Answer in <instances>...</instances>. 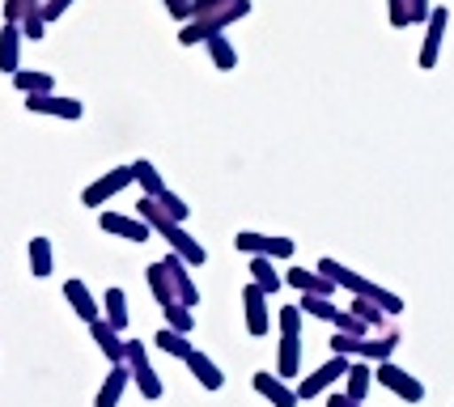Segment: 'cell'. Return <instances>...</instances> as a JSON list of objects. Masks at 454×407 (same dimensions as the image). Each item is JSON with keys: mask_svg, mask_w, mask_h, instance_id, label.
<instances>
[{"mask_svg": "<svg viewBox=\"0 0 454 407\" xmlns=\"http://www.w3.org/2000/svg\"><path fill=\"white\" fill-rule=\"evenodd\" d=\"M242 314H247V331H251L255 340L272 331V310H268V293L259 289V285H247V289H242Z\"/></svg>", "mask_w": 454, "mask_h": 407, "instance_id": "10", "label": "cell"}, {"mask_svg": "<svg viewBox=\"0 0 454 407\" xmlns=\"http://www.w3.org/2000/svg\"><path fill=\"white\" fill-rule=\"evenodd\" d=\"M51 268H56V259H51V238H30V271L35 276H51Z\"/></svg>", "mask_w": 454, "mask_h": 407, "instance_id": "31", "label": "cell"}, {"mask_svg": "<svg viewBox=\"0 0 454 407\" xmlns=\"http://www.w3.org/2000/svg\"><path fill=\"white\" fill-rule=\"evenodd\" d=\"M123 365L132 369V382L140 387V395L145 399H161V382L158 373H153V365H149V356H145V344H123Z\"/></svg>", "mask_w": 454, "mask_h": 407, "instance_id": "7", "label": "cell"}, {"mask_svg": "<svg viewBox=\"0 0 454 407\" xmlns=\"http://www.w3.org/2000/svg\"><path fill=\"white\" fill-rule=\"evenodd\" d=\"M51 73H30V68H18L13 73V90L18 94H51Z\"/></svg>", "mask_w": 454, "mask_h": 407, "instance_id": "28", "label": "cell"}, {"mask_svg": "<svg viewBox=\"0 0 454 407\" xmlns=\"http://www.w3.org/2000/svg\"><path fill=\"white\" fill-rule=\"evenodd\" d=\"M21 26V39H43L47 35V21H43V9H30L26 18L18 21Z\"/></svg>", "mask_w": 454, "mask_h": 407, "instance_id": "34", "label": "cell"}, {"mask_svg": "<svg viewBox=\"0 0 454 407\" xmlns=\"http://www.w3.org/2000/svg\"><path fill=\"white\" fill-rule=\"evenodd\" d=\"M251 382H255V390H259V395H263V399H268L272 407H297V403H301V399H297V390L289 387V382H285L280 373H255Z\"/></svg>", "mask_w": 454, "mask_h": 407, "instance_id": "13", "label": "cell"}, {"mask_svg": "<svg viewBox=\"0 0 454 407\" xmlns=\"http://www.w3.org/2000/svg\"><path fill=\"white\" fill-rule=\"evenodd\" d=\"M301 318L306 314L297 306H280V335H301Z\"/></svg>", "mask_w": 454, "mask_h": 407, "instance_id": "36", "label": "cell"}, {"mask_svg": "<svg viewBox=\"0 0 454 407\" xmlns=\"http://www.w3.org/2000/svg\"><path fill=\"white\" fill-rule=\"evenodd\" d=\"M90 331H94V340H98V348H102V356L115 365V361H123V340H119V331L106 323V318H94L90 323Z\"/></svg>", "mask_w": 454, "mask_h": 407, "instance_id": "25", "label": "cell"}, {"mask_svg": "<svg viewBox=\"0 0 454 407\" xmlns=\"http://www.w3.org/2000/svg\"><path fill=\"white\" fill-rule=\"evenodd\" d=\"M21 68V26L18 21H4V30H0V73H18Z\"/></svg>", "mask_w": 454, "mask_h": 407, "instance_id": "17", "label": "cell"}, {"mask_svg": "<svg viewBox=\"0 0 454 407\" xmlns=\"http://www.w3.org/2000/svg\"><path fill=\"white\" fill-rule=\"evenodd\" d=\"M277 369H280V378H285V382L301 373V335H280Z\"/></svg>", "mask_w": 454, "mask_h": 407, "instance_id": "23", "label": "cell"}, {"mask_svg": "<svg viewBox=\"0 0 454 407\" xmlns=\"http://www.w3.org/2000/svg\"><path fill=\"white\" fill-rule=\"evenodd\" d=\"M43 0H4V21H21L30 9H39Z\"/></svg>", "mask_w": 454, "mask_h": 407, "instance_id": "37", "label": "cell"}, {"mask_svg": "<svg viewBox=\"0 0 454 407\" xmlns=\"http://www.w3.org/2000/svg\"><path fill=\"white\" fill-rule=\"evenodd\" d=\"M102 306H106V323L123 335V327H128V293L119 289H106V297H102Z\"/></svg>", "mask_w": 454, "mask_h": 407, "instance_id": "27", "label": "cell"}, {"mask_svg": "<svg viewBox=\"0 0 454 407\" xmlns=\"http://www.w3.org/2000/svg\"><path fill=\"white\" fill-rule=\"evenodd\" d=\"M204 51H208L217 73H234L238 68V51H234V43L225 39V30H221V35H208V39H204Z\"/></svg>", "mask_w": 454, "mask_h": 407, "instance_id": "22", "label": "cell"}, {"mask_svg": "<svg viewBox=\"0 0 454 407\" xmlns=\"http://www.w3.org/2000/svg\"><path fill=\"white\" fill-rule=\"evenodd\" d=\"M395 348H399L395 331H378V335L356 340V356H361V361H370V365H378V361H391V352H395Z\"/></svg>", "mask_w": 454, "mask_h": 407, "instance_id": "15", "label": "cell"}, {"mask_svg": "<svg viewBox=\"0 0 454 407\" xmlns=\"http://www.w3.org/2000/svg\"><path fill=\"white\" fill-rule=\"evenodd\" d=\"M187 369L196 373V382H200L204 390H221V387H225V373H221L217 361H208L204 352L192 348V356H187Z\"/></svg>", "mask_w": 454, "mask_h": 407, "instance_id": "24", "label": "cell"}, {"mask_svg": "<svg viewBox=\"0 0 454 407\" xmlns=\"http://www.w3.org/2000/svg\"><path fill=\"white\" fill-rule=\"evenodd\" d=\"M153 344H158L161 352L178 356V361H187V356H192V340H187L183 331H175V327H161L158 335H153Z\"/></svg>", "mask_w": 454, "mask_h": 407, "instance_id": "29", "label": "cell"}, {"mask_svg": "<svg viewBox=\"0 0 454 407\" xmlns=\"http://www.w3.org/2000/svg\"><path fill=\"white\" fill-rule=\"evenodd\" d=\"M68 4H73V0H43V4H39V9H43V21L51 26L56 18H64V13H68Z\"/></svg>", "mask_w": 454, "mask_h": 407, "instance_id": "40", "label": "cell"}, {"mask_svg": "<svg viewBox=\"0 0 454 407\" xmlns=\"http://www.w3.org/2000/svg\"><path fill=\"white\" fill-rule=\"evenodd\" d=\"M137 216H140V221H145V225H149L153 233H158V238H166V242H170V251H175L178 259L187 263V268H200V263H208V251L200 247V242L192 238V233L183 230V221H175V216H170L166 208H161V204L153 200V195H140Z\"/></svg>", "mask_w": 454, "mask_h": 407, "instance_id": "2", "label": "cell"}, {"mask_svg": "<svg viewBox=\"0 0 454 407\" xmlns=\"http://www.w3.org/2000/svg\"><path fill=\"white\" fill-rule=\"evenodd\" d=\"M370 382H374V365H370V361H361V356L348 361V369H344V395L361 403V399L370 395Z\"/></svg>", "mask_w": 454, "mask_h": 407, "instance_id": "19", "label": "cell"}, {"mask_svg": "<svg viewBox=\"0 0 454 407\" xmlns=\"http://www.w3.org/2000/svg\"><path fill=\"white\" fill-rule=\"evenodd\" d=\"M161 314H166V327L183 331V335H192V327H196V318H192V306H183V301H170V306H161Z\"/></svg>", "mask_w": 454, "mask_h": 407, "instance_id": "33", "label": "cell"}, {"mask_svg": "<svg viewBox=\"0 0 454 407\" xmlns=\"http://www.w3.org/2000/svg\"><path fill=\"white\" fill-rule=\"evenodd\" d=\"M132 183H140V192L145 195H161L166 192V183H161V175H158V166L153 161H132Z\"/></svg>", "mask_w": 454, "mask_h": 407, "instance_id": "30", "label": "cell"}, {"mask_svg": "<svg viewBox=\"0 0 454 407\" xmlns=\"http://www.w3.org/2000/svg\"><path fill=\"white\" fill-rule=\"evenodd\" d=\"M387 13H391L395 30H408V0H387Z\"/></svg>", "mask_w": 454, "mask_h": 407, "instance_id": "39", "label": "cell"}, {"mask_svg": "<svg viewBox=\"0 0 454 407\" xmlns=\"http://www.w3.org/2000/svg\"><path fill=\"white\" fill-rule=\"evenodd\" d=\"M102 233H115V238H128V242H149L153 230L140 221V216H123V213H102L98 216Z\"/></svg>", "mask_w": 454, "mask_h": 407, "instance_id": "12", "label": "cell"}, {"mask_svg": "<svg viewBox=\"0 0 454 407\" xmlns=\"http://www.w3.org/2000/svg\"><path fill=\"white\" fill-rule=\"evenodd\" d=\"M161 263H166V268H170V276H175L178 301H183V306H200V289H196V280H192V268H187V263H183V259H178L175 251L166 254Z\"/></svg>", "mask_w": 454, "mask_h": 407, "instance_id": "16", "label": "cell"}, {"mask_svg": "<svg viewBox=\"0 0 454 407\" xmlns=\"http://www.w3.org/2000/svg\"><path fill=\"white\" fill-rule=\"evenodd\" d=\"M234 247L242 254H268V259H294V238H277V233H251V230H242L234 238Z\"/></svg>", "mask_w": 454, "mask_h": 407, "instance_id": "6", "label": "cell"}, {"mask_svg": "<svg viewBox=\"0 0 454 407\" xmlns=\"http://www.w3.org/2000/svg\"><path fill=\"white\" fill-rule=\"evenodd\" d=\"M434 13V4L429 0H408V26H425Z\"/></svg>", "mask_w": 454, "mask_h": 407, "instance_id": "38", "label": "cell"}, {"mask_svg": "<svg viewBox=\"0 0 454 407\" xmlns=\"http://www.w3.org/2000/svg\"><path fill=\"white\" fill-rule=\"evenodd\" d=\"M297 310H301V314H310V318H323V323H332L340 306H332V297H318V293H301Z\"/></svg>", "mask_w": 454, "mask_h": 407, "instance_id": "32", "label": "cell"}, {"mask_svg": "<svg viewBox=\"0 0 454 407\" xmlns=\"http://www.w3.org/2000/svg\"><path fill=\"white\" fill-rule=\"evenodd\" d=\"M327 407H361V403H356V399H348V395L340 390V395H332V399H327Z\"/></svg>", "mask_w": 454, "mask_h": 407, "instance_id": "43", "label": "cell"}, {"mask_svg": "<svg viewBox=\"0 0 454 407\" xmlns=\"http://www.w3.org/2000/svg\"><path fill=\"white\" fill-rule=\"evenodd\" d=\"M446 26H450V9L446 4H437L429 21H425V43H420V68L429 73L437 68V56H442V39H446Z\"/></svg>", "mask_w": 454, "mask_h": 407, "instance_id": "8", "label": "cell"}, {"mask_svg": "<svg viewBox=\"0 0 454 407\" xmlns=\"http://www.w3.org/2000/svg\"><path fill=\"white\" fill-rule=\"evenodd\" d=\"M374 382H382V387L391 390V395H399L403 403H420V399H425V387L416 382L408 369H399L395 361H378V365H374Z\"/></svg>", "mask_w": 454, "mask_h": 407, "instance_id": "5", "label": "cell"}, {"mask_svg": "<svg viewBox=\"0 0 454 407\" xmlns=\"http://www.w3.org/2000/svg\"><path fill=\"white\" fill-rule=\"evenodd\" d=\"M153 200H158V204H161V208H166L170 216H175V221H187V213H192V208H187V204H183V200H178L170 187H166L161 195H153Z\"/></svg>", "mask_w": 454, "mask_h": 407, "instance_id": "35", "label": "cell"}, {"mask_svg": "<svg viewBox=\"0 0 454 407\" xmlns=\"http://www.w3.org/2000/svg\"><path fill=\"white\" fill-rule=\"evenodd\" d=\"M128 382H132V369L123 365V361H115V365H111V373H106V382H102V390H98V399H94V407H119V399H123Z\"/></svg>", "mask_w": 454, "mask_h": 407, "instance_id": "18", "label": "cell"}, {"mask_svg": "<svg viewBox=\"0 0 454 407\" xmlns=\"http://www.w3.org/2000/svg\"><path fill=\"white\" fill-rule=\"evenodd\" d=\"M64 297H68V306L77 310L81 323H94V318H102V314H98V301H94V293L85 289V280H68V285H64Z\"/></svg>", "mask_w": 454, "mask_h": 407, "instance_id": "20", "label": "cell"}, {"mask_svg": "<svg viewBox=\"0 0 454 407\" xmlns=\"http://www.w3.org/2000/svg\"><path fill=\"white\" fill-rule=\"evenodd\" d=\"M123 187H132V166H115V170H106L102 178H94V183L81 192V204H85V208H102V204H111Z\"/></svg>", "mask_w": 454, "mask_h": 407, "instance_id": "4", "label": "cell"}, {"mask_svg": "<svg viewBox=\"0 0 454 407\" xmlns=\"http://www.w3.org/2000/svg\"><path fill=\"white\" fill-rule=\"evenodd\" d=\"M26 111L30 115H56V119H81L85 106L77 98H56V94H26Z\"/></svg>", "mask_w": 454, "mask_h": 407, "instance_id": "11", "label": "cell"}, {"mask_svg": "<svg viewBox=\"0 0 454 407\" xmlns=\"http://www.w3.org/2000/svg\"><path fill=\"white\" fill-rule=\"evenodd\" d=\"M247 13H251V0H196V4H192V21H183V30H178V43H183V47H196V43H204L208 35L230 30V26L242 21Z\"/></svg>", "mask_w": 454, "mask_h": 407, "instance_id": "1", "label": "cell"}, {"mask_svg": "<svg viewBox=\"0 0 454 407\" xmlns=\"http://www.w3.org/2000/svg\"><path fill=\"white\" fill-rule=\"evenodd\" d=\"M332 352H340V356H356V335L336 331V335H332Z\"/></svg>", "mask_w": 454, "mask_h": 407, "instance_id": "41", "label": "cell"}, {"mask_svg": "<svg viewBox=\"0 0 454 407\" xmlns=\"http://www.w3.org/2000/svg\"><path fill=\"white\" fill-rule=\"evenodd\" d=\"M251 285H259L268 297H272V293H280L285 276L277 271V259H268V254H251Z\"/></svg>", "mask_w": 454, "mask_h": 407, "instance_id": "21", "label": "cell"}, {"mask_svg": "<svg viewBox=\"0 0 454 407\" xmlns=\"http://www.w3.org/2000/svg\"><path fill=\"white\" fill-rule=\"evenodd\" d=\"M318 271H323L327 280H336V289H348V293H356V297H370V301H374V306H382L387 314H399V310H403V297H399V293H387L382 285L365 280L361 271L344 268L340 259H318Z\"/></svg>", "mask_w": 454, "mask_h": 407, "instance_id": "3", "label": "cell"}, {"mask_svg": "<svg viewBox=\"0 0 454 407\" xmlns=\"http://www.w3.org/2000/svg\"><path fill=\"white\" fill-rule=\"evenodd\" d=\"M192 4H196V0H166V13L175 21H192Z\"/></svg>", "mask_w": 454, "mask_h": 407, "instance_id": "42", "label": "cell"}, {"mask_svg": "<svg viewBox=\"0 0 454 407\" xmlns=\"http://www.w3.org/2000/svg\"><path fill=\"white\" fill-rule=\"evenodd\" d=\"M344 369H348V356L332 352V361H327V365H318L315 373H306V378H301V387H297V399H315V395H323L327 387H336L340 378H344Z\"/></svg>", "mask_w": 454, "mask_h": 407, "instance_id": "9", "label": "cell"}, {"mask_svg": "<svg viewBox=\"0 0 454 407\" xmlns=\"http://www.w3.org/2000/svg\"><path fill=\"white\" fill-rule=\"evenodd\" d=\"M149 289H153V297H158L161 306H170V301H178V293H175V276H170V268H166V263H153V268H149Z\"/></svg>", "mask_w": 454, "mask_h": 407, "instance_id": "26", "label": "cell"}, {"mask_svg": "<svg viewBox=\"0 0 454 407\" xmlns=\"http://www.w3.org/2000/svg\"><path fill=\"white\" fill-rule=\"evenodd\" d=\"M285 285H294L297 293H318V297L336 293V280H327L318 268H289L285 271Z\"/></svg>", "mask_w": 454, "mask_h": 407, "instance_id": "14", "label": "cell"}]
</instances>
